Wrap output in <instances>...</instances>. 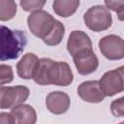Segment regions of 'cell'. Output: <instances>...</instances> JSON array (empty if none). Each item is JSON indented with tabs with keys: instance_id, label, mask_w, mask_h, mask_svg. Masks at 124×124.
Returning <instances> with one entry per match:
<instances>
[{
	"instance_id": "obj_1",
	"label": "cell",
	"mask_w": 124,
	"mask_h": 124,
	"mask_svg": "<svg viewBox=\"0 0 124 124\" xmlns=\"http://www.w3.org/2000/svg\"><path fill=\"white\" fill-rule=\"evenodd\" d=\"M27 24L31 33L42 39L47 46L59 45L65 35L64 24L46 11L38 10L31 13L27 18Z\"/></svg>"
},
{
	"instance_id": "obj_2",
	"label": "cell",
	"mask_w": 124,
	"mask_h": 124,
	"mask_svg": "<svg viewBox=\"0 0 124 124\" xmlns=\"http://www.w3.org/2000/svg\"><path fill=\"white\" fill-rule=\"evenodd\" d=\"M33 79L39 85L68 86L73 82L74 75L68 63L64 61L41 58L35 67Z\"/></svg>"
},
{
	"instance_id": "obj_3",
	"label": "cell",
	"mask_w": 124,
	"mask_h": 124,
	"mask_svg": "<svg viewBox=\"0 0 124 124\" xmlns=\"http://www.w3.org/2000/svg\"><path fill=\"white\" fill-rule=\"evenodd\" d=\"M26 45L25 32L0 24V61L18 58Z\"/></svg>"
},
{
	"instance_id": "obj_4",
	"label": "cell",
	"mask_w": 124,
	"mask_h": 124,
	"mask_svg": "<svg viewBox=\"0 0 124 124\" xmlns=\"http://www.w3.org/2000/svg\"><path fill=\"white\" fill-rule=\"evenodd\" d=\"M83 21L90 30L94 32H102L111 26L112 17L107 7L96 5L89 8L84 13Z\"/></svg>"
},
{
	"instance_id": "obj_5",
	"label": "cell",
	"mask_w": 124,
	"mask_h": 124,
	"mask_svg": "<svg viewBox=\"0 0 124 124\" xmlns=\"http://www.w3.org/2000/svg\"><path fill=\"white\" fill-rule=\"evenodd\" d=\"M30 91L26 86H0V108H12L23 104L29 97Z\"/></svg>"
},
{
	"instance_id": "obj_6",
	"label": "cell",
	"mask_w": 124,
	"mask_h": 124,
	"mask_svg": "<svg viewBox=\"0 0 124 124\" xmlns=\"http://www.w3.org/2000/svg\"><path fill=\"white\" fill-rule=\"evenodd\" d=\"M123 66L117 69L106 72L101 79L99 85L101 91L105 96L111 97L124 90V79H123Z\"/></svg>"
},
{
	"instance_id": "obj_7",
	"label": "cell",
	"mask_w": 124,
	"mask_h": 124,
	"mask_svg": "<svg viewBox=\"0 0 124 124\" xmlns=\"http://www.w3.org/2000/svg\"><path fill=\"white\" fill-rule=\"evenodd\" d=\"M101 53L108 60H120L124 57V42L117 35H107L99 41Z\"/></svg>"
},
{
	"instance_id": "obj_8",
	"label": "cell",
	"mask_w": 124,
	"mask_h": 124,
	"mask_svg": "<svg viewBox=\"0 0 124 124\" xmlns=\"http://www.w3.org/2000/svg\"><path fill=\"white\" fill-rule=\"evenodd\" d=\"M78 74L85 76L94 73L99 66V60L92 49H85L72 56Z\"/></svg>"
},
{
	"instance_id": "obj_9",
	"label": "cell",
	"mask_w": 124,
	"mask_h": 124,
	"mask_svg": "<svg viewBox=\"0 0 124 124\" xmlns=\"http://www.w3.org/2000/svg\"><path fill=\"white\" fill-rule=\"evenodd\" d=\"M78 95L83 101L92 104L101 103L106 97L101 91L99 80H87L81 82L78 87Z\"/></svg>"
},
{
	"instance_id": "obj_10",
	"label": "cell",
	"mask_w": 124,
	"mask_h": 124,
	"mask_svg": "<svg viewBox=\"0 0 124 124\" xmlns=\"http://www.w3.org/2000/svg\"><path fill=\"white\" fill-rule=\"evenodd\" d=\"M71 100L68 94L62 91H52L46 98V108L53 114H63L70 108Z\"/></svg>"
},
{
	"instance_id": "obj_11",
	"label": "cell",
	"mask_w": 124,
	"mask_h": 124,
	"mask_svg": "<svg viewBox=\"0 0 124 124\" xmlns=\"http://www.w3.org/2000/svg\"><path fill=\"white\" fill-rule=\"evenodd\" d=\"M85 49H92L90 37L83 31L74 30L70 33L67 42V50L73 56L78 52Z\"/></svg>"
},
{
	"instance_id": "obj_12",
	"label": "cell",
	"mask_w": 124,
	"mask_h": 124,
	"mask_svg": "<svg viewBox=\"0 0 124 124\" xmlns=\"http://www.w3.org/2000/svg\"><path fill=\"white\" fill-rule=\"evenodd\" d=\"M10 113L14 118V123L34 124L37 121V113L33 107L20 104L12 108Z\"/></svg>"
},
{
	"instance_id": "obj_13",
	"label": "cell",
	"mask_w": 124,
	"mask_h": 124,
	"mask_svg": "<svg viewBox=\"0 0 124 124\" xmlns=\"http://www.w3.org/2000/svg\"><path fill=\"white\" fill-rule=\"evenodd\" d=\"M38 57L36 54L28 52L22 56V58L16 64V73L20 78L31 79L33 78V74L35 67L38 62Z\"/></svg>"
},
{
	"instance_id": "obj_14",
	"label": "cell",
	"mask_w": 124,
	"mask_h": 124,
	"mask_svg": "<svg viewBox=\"0 0 124 124\" xmlns=\"http://www.w3.org/2000/svg\"><path fill=\"white\" fill-rule=\"evenodd\" d=\"M79 6V0H54L52 9L54 13L61 17L73 16Z\"/></svg>"
},
{
	"instance_id": "obj_15",
	"label": "cell",
	"mask_w": 124,
	"mask_h": 124,
	"mask_svg": "<svg viewBox=\"0 0 124 124\" xmlns=\"http://www.w3.org/2000/svg\"><path fill=\"white\" fill-rule=\"evenodd\" d=\"M17 11L15 0H0V20L8 21L15 17Z\"/></svg>"
},
{
	"instance_id": "obj_16",
	"label": "cell",
	"mask_w": 124,
	"mask_h": 124,
	"mask_svg": "<svg viewBox=\"0 0 124 124\" xmlns=\"http://www.w3.org/2000/svg\"><path fill=\"white\" fill-rule=\"evenodd\" d=\"M46 0H20V6L25 12H35L42 10Z\"/></svg>"
},
{
	"instance_id": "obj_17",
	"label": "cell",
	"mask_w": 124,
	"mask_h": 124,
	"mask_svg": "<svg viewBox=\"0 0 124 124\" xmlns=\"http://www.w3.org/2000/svg\"><path fill=\"white\" fill-rule=\"evenodd\" d=\"M14 79L13 68L10 65L1 64L0 65V85L10 83Z\"/></svg>"
},
{
	"instance_id": "obj_18",
	"label": "cell",
	"mask_w": 124,
	"mask_h": 124,
	"mask_svg": "<svg viewBox=\"0 0 124 124\" xmlns=\"http://www.w3.org/2000/svg\"><path fill=\"white\" fill-rule=\"evenodd\" d=\"M108 9L115 12L120 20L123 19L124 11V0H104Z\"/></svg>"
},
{
	"instance_id": "obj_19",
	"label": "cell",
	"mask_w": 124,
	"mask_h": 124,
	"mask_svg": "<svg viewBox=\"0 0 124 124\" xmlns=\"http://www.w3.org/2000/svg\"><path fill=\"white\" fill-rule=\"evenodd\" d=\"M123 108H124V98L120 97L119 99L112 101V103L110 105L111 113L115 117H123V113H124Z\"/></svg>"
},
{
	"instance_id": "obj_20",
	"label": "cell",
	"mask_w": 124,
	"mask_h": 124,
	"mask_svg": "<svg viewBox=\"0 0 124 124\" xmlns=\"http://www.w3.org/2000/svg\"><path fill=\"white\" fill-rule=\"evenodd\" d=\"M0 123L12 124L14 123V118L10 112H0Z\"/></svg>"
}]
</instances>
